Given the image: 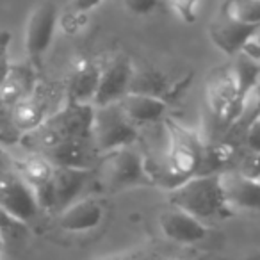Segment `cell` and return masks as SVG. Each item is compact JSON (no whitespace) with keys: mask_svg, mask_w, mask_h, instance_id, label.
I'll return each mask as SVG.
<instances>
[{"mask_svg":"<svg viewBox=\"0 0 260 260\" xmlns=\"http://www.w3.org/2000/svg\"><path fill=\"white\" fill-rule=\"evenodd\" d=\"M171 207L194 216L202 223L214 219H226L234 216L228 207L217 175H194L170 191Z\"/></svg>","mask_w":260,"mask_h":260,"instance_id":"1","label":"cell"},{"mask_svg":"<svg viewBox=\"0 0 260 260\" xmlns=\"http://www.w3.org/2000/svg\"><path fill=\"white\" fill-rule=\"evenodd\" d=\"M164 126H166L168 145L162 162L168 171L182 184L187 178L194 177L198 171L205 143L202 141L198 132L171 118H164Z\"/></svg>","mask_w":260,"mask_h":260,"instance_id":"2","label":"cell"},{"mask_svg":"<svg viewBox=\"0 0 260 260\" xmlns=\"http://www.w3.org/2000/svg\"><path fill=\"white\" fill-rule=\"evenodd\" d=\"M100 180L107 191L118 192L136 187H153L145 170V157L130 146L104 153Z\"/></svg>","mask_w":260,"mask_h":260,"instance_id":"3","label":"cell"},{"mask_svg":"<svg viewBox=\"0 0 260 260\" xmlns=\"http://www.w3.org/2000/svg\"><path fill=\"white\" fill-rule=\"evenodd\" d=\"M138 126L123 114L118 104L94 107L91 139L100 155L132 146L138 141Z\"/></svg>","mask_w":260,"mask_h":260,"instance_id":"4","label":"cell"},{"mask_svg":"<svg viewBox=\"0 0 260 260\" xmlns=\"http://www.w3.org/2000/svg\"><path fill=\"white\" fill-rule=\"evenodd\" d=\"M93 170H70V168H54L50 182L41 187L32 189L40 210H48L57 216L62 209L79 200L80 192L91 180Z\"/></svg>","mask_w":260,"mask_h":260,"instance_id":"5","label":"cell"},{"mask_svg":"<svg viewBox=\"0 0 260 260\" xmlns=\"http://www.w3.org/2000/svg\"><path fill=\"white\" fill-rule=\"evenodd\" d=\"M205 102L210 116L221 126L232 125L239 118L237 93L230 66L217 70L209 77L205 87Z\"/></svg>","mask_w":260,"mask_h":260,"instance_id":"6","label":"cell"},{"mask_svg":"<svg viewBox=\"0 0 260 260\" xmlns=\"http://www.w3.org/2000/svg\"><path fill=\"white\" fill-rule=\"evenodd\" d=\"M59 22L57 4L52 0H45L30 13L25 25L23 45L30 59H40L50 48L55 36V27Z\"/></svg>","mask_w":260,"mask_h":260,"instance_id":"7","label":"cell"},{"mask_svg":"<svg viewBox=\"0 0 260 260\" xmlns=\"http://www.w3.org/2000/svg\"><path fill=\"white\" fill-rule=\"evenodd\" d=\"M0 210L25 223L40 212L32 189L16 173L15 168L0 173Z\"/></svg>","mask_w":260,"mask_h":260,"instance_id":"8","label":"cell"},{"mask_svg":"<svg viewBox=\"0 0 260 260\" xmlns=\"http://www.w3.org/2000/svg\"><path fill=\"white\" fill-rule=\"evenodd\" d=\"M134 73V62L128 57H112L104 68H100L96 93L93 98V107L116 104L128 93L130 79Z\"/></svg>","mask_w":260,"mask_h":260,"instance_id":"9","label":"cell"},{"mask_svg":"<svg viewBox=\"0 0 260 260\" xmlns=\"http://www.w3.org/2000/svg\"><path fill=\"white\" fill-rule=\"evenodd\" d=\"M55 168H70V170H93L96 159L100 157L93 139L72 138L62 139L59 145L43 153Z\"/></svg>","mask_w":260,"mask_h":260,"instance_id":"10","label":"cell"},{"mask_svg":"<svg viewBox=\"0 0 260 260\" xmlns=\"http://www.w3.org/2000/svg\"><path fill=\"white\" fill-rule=\"evenodd\" d=\"M258 30L260 23H242L228 18V16L217 15V18L209 27V36L217 50H221L224 55L234 57L235 54L241 52L242 45L249 38L258 34Z\"/></svg>","mask_w":260,"mask_h":260,"instance_id":"11","label":"cell"},{"mask_svg":"<svg viewBox=\"0 0 260 260\" xmlns=\"http://www.w3.org/2000/svg\"><path fill=\"white\" fill-rule=\"evenodd\" d=\"M105 217V205L98 198H80L70 203L57 214V224L61 230L79 234L91 232L102 224Z\"/></svg>","mask_w":260,"mask_h":260,"instance_id":"12","label":"cell"},{"mask_svg":"<svg viewBox=\"0 0 260 260\" xmlns=\"http://www.w3.org/2000/svg\"><path fill=\"white\" fill-rule=\"evenodd\" d=\"M94 107L91 104H77L64 102L55 114L48 116V123L59 132L62 139L91 138V125H93Z\"/></svg>","mask_w":260,"mask_h":260,"instance_id":"13","label":"cell"},{"mask_svg":"<svg viewBox=\"0 0 260 260\" xmlns=\"http://www.w3.org/2000/svg\"><path fill=\"white\" fill-rule=\"evenodd\" d=\"M159 226L164 237L177 244H198L207 237L205 223L177 207H171L160 214Z\"/></svg>","mask_w":260,"mask_h":260,"instance_id":"14","label":"cell"},{"mask_svg":"<svg viewBox=\"0 0 260 260\" xmlns=\"http://www.w3.org/2000/svg\"><path fill=\"white\" fill-rule=\"evenodd\" d=\"M221 187L232 210H258L260 207V180L241 175L239 171L219 173Z\"/></svg>","mask_w":260,"mask_h":260,"instance_id":"15","label":"cell"},{"mask_svg":"<svg viewBox=\"0 0 260 260\" xmlns=\"http://www.w3.org/2000/svg\"><path fill=\"white\" fill-rule=\"evenodd\" d=\"M48 118V96L45 91L32 89L9 107V121L16 132H30Z\"/></svg>","mask_w":260,"mask_h":260,"instance_id":"16","label":"cell"},{"mask_svg":"<svg viewBox=\"0 0 260 260\" xmlns=\"http://www.w3.org/2000/svg\"><path fill=\"white\" fill-rule=\"evenodd\" d=\"M100 68L102 66H98L93 59L77 57L73 61L68 84H66V102L93 105L98 79H100Z\"/></svg>","mask_w":260,"mask_h":260,"instance_id":"17","label":"cell"},{"mask_svg":"<svg viewBox=\"0 0 260 260\" xmlns=\"http://www.w3.org/2000/svg\"><path fill=\"white\" fill-rule=\"evenodd\" d=\"M230 72L234 77L235 93H237V105H239V118L246 111L248 104L256 98L260 80V62L246 57L242 54L234 55V62L230 64Z\"/></svg>","mask_w":260,"mask_h":260,"instance_id":"18","label":"cell"},{"mask_svg":"<svg viewBox=\"0 0 260 260\" xmlns=\"http://www.w3.org/2000/svg\"><path fill=\"white\" fill-rule=\"evenodd\" d=\"M123 114L138 125H150V123L162 121L168 112V102L160 98L146 96V94L126 93L119 102H116Z\"/></svg>","mask_w":260,"mask_h":260,"instance_id":"19","label":"cell"},{"mask_svg":"<svg viewBox=\"0 0 260 260\" xmlns=\"http://www.w3.org/2000/svg\"><path fill=\"white\" fill-rule=\"evenodd\" d=\"M177 91V84L170 80V77L159 68L153 66H143V68H136L130 79L128 93H138L146 94V96L160 98V100L168 102V96Z\"/></svg>","mask_w":260,"mask_h":260,"instance_id":"20","label":"cell"},{"mask_svg":"<svg viewBox=\"0 0 260 260\" xmlns=\"http://www.w3.org/2000/svg\"><path fill=\"white\" fill-rule=\"evenodd\" d=\"M34 89L32 73L25 68H9L8 75L0 82V104L11 107Z\"/></svg>","mask_w":260,"mask_h":260,"instance_id":"21","label":"cell"},{"mask_svg":"<svg viewBox=\"0 0 260 260\" xmlns=\"http://www.w3.org/2000/svg\"><path fill=\"white\" fill-rule=\"evenodd\" d=\"M235 148L230 143H214V145H203L202 159L196 175H217L223 173L224 168L234 159Z\"/></svg>","mask_w":260,"mask_h":260,"instance_id":"22","label":"cell"},{"mask_svg":"<svg viewBox=\"0 0 260 260\" xmlns=\"http://www.w3.org/2000/svg\"><path fill=\"white\" fill-rule=\"evenodd\" d=\"M54 164L47 159L45 155H36L29 157V159L22 160V162L15 164V170L23 180L29 184L30 189H36L45 185L47 182H50L52 175H54Z\"/></svg>","mask_w":260,"mask_h":260,"instance_id":"23","label":"cell"},{"mask_svg":"<svg viewBox=\"0 0 260 260\" xmlns=\"http://www.w3.org/2000/svg\"><path fill=\"white\" fill-rule=\"evenodd\" d=\"M219 15L242 23H260V0H224Z\"/></svg>","mask_w":260,"mask_h":260,"instance_id":"24","label":"cell"},{"mask_svg":"<svg viewBox=\"0 0 260 260\" xmlns=\"http://www.w3.org/2000/svg\"><path fill=\"white\" fill-rule=\"evenodd\" d=\"M29 235V226L25 221L13 217L11 214L0 210V241L2 246H18Z\"/></svg>","mask_w":260,"mask_h":260,"instance_id":"25","label":"cell"},{"mask_svg":"<svg viewBox=\"0 0 260 260\" xmlns=\"http://www.w3.org/2000/svg\"><path fill=\"white\" fill-rule=\"evenodd\" d=\"M202 0H170V8L184 23H194L200 15Z\"/></svg>","mask_w":260,"mask_h":260,"instance_id":"26","label":"cell"},{"mask_svg":"<svg viewBox=\"0 0 260 260\" xmlns=\"http://www.w3.org/2000/svg\"><path fill=\"white\" fill-rule=\"evenodd\" d=\"M126 13L134 16H148L160 6V0H123Z\"/></svg>","mask_w":260,"mask_h":260,"instance_id":"27","label":"cell"},{"mask_svg":"<svg viewBox=\"0 0 260 260\" xmlns=\"http://www.w3.org/2000/svg\"><path fill=\"white\" fill-rule=\"evenodd\" d=\"M244 143L248 145V150L253 153H260V119L258 116L251 118L246 123Z\"/></svg>","mask_w":260,"mask_h":260,"instance_id":"28","label":"cell"},{"mask_svg":"<svg viewBox=\"0 0 260 260\" xmlns=\"http://www.w3.org/2000/svg\"><path fill=\"white\" fill-rule=\"evenodd\" d=\"M258 155L260 153H253L249 152L248 157H244L241 162V168H239V173L244 175V177L255 178L258 180Z\"/></svg>","mask_w":260,"mask_h":260,"instance_id":"29","label":"cell"},{"mask_svg":"<svg viewBox=\"0 0 260 260\" xmlns=\"http://www.w3.org/2000/svg\"><path fill=\"white\" fill-rule=\"evenodd\" d=\"M11 41V34L9 32H0V82L4 80V77L8 75V47Z\"/></svg>","mask_w":260,"mask_h":260,"instance_id":"30","label":"cell"},{"mask_svg":"<svg viewBox=\"0 0 260 260\" xmlns=\"http://www.w3.org/2000/svg\"><path fill=\"white\" fill-rule=\"evenodd\" d=\"M239 54L246 55V57L253 59V61H258L260 62V40H258V34L251 36L244 45H242L241 52Z\"/></svg>","mask_w":260,"mask_h":260,"instance_id":"31","label":"cell"},{"mask_svg":"<svg viewBox=\"0 0 260 260\" xmlns=\"http://www.w3.org/2000/svg\"><path fill=\"white\" fill-rule=\"evenodd\" d=\"M100 4H104V0H70V11L86 15V13L96 9Z\"/></svg>","mask_w":260,"mask_h":260,"instance_id":"32","label":"cell"},{"mask_svg":"<svg viewBox=\"0 0 260 260\" xmlns=\"http://www.w3.org/2000/svg\"><path fill=\"white\" fill-rule=\"evenodd\" d=\"M13 168H15V162H13V159L4 152V148H0V173L13 170Z\"/></svg>","mask_w":260,"mask_h":260,"instance_id":"33","label":"cell"},{"mask_svg":"<svg viewBox=\"0 0 260 260\" xmlns=\"http://www.w3.org/2000/svg\"><path fill=\"white\" fill-rule=\"evenodd\" d=\"M242 260H260V253L256 251V249H255V251H249Z\"/></svg>","mask_w":260,"mask_h":260,"instance_id":"34","label":"cell"},{"mask_svg":"<svg viewBox=\"0 0 260 260\" xmlns=\"http://www.w3.org/2000/svg\"><path fill=\"white\" fill-rule=\"evenodd\" d=\"M2 249H4V246H2V241H0V251H2Z\"/></svg>","mask_w":260,"mask_h":260,"instance_id":"35","label":"cell"},{"mask_svg":"<svg viewBox=\"0 0 260 260\" xmlns=\"http://www.w3.org/2000/svg\"><path fill=\"white\" fill-rule=\"evenodd\" d=\"M132 260H148V258H132Z\"/></svg>","mask_w":260,"mask_h":260,"instance_id":"36","label":"cell"},{"mask_svg":"<svg viewBox=\"0 0 260 260\" xmlns=\"http://www.w3.org/2000/svg\"><path fill=\"white\" fill-rule=\"evenodd\" d=\"M170 260H178V258H170Z\"/></svg>","mask_w":260,"mask_h":260,"instance_id":"37","label":"cell"}]
</instances>
